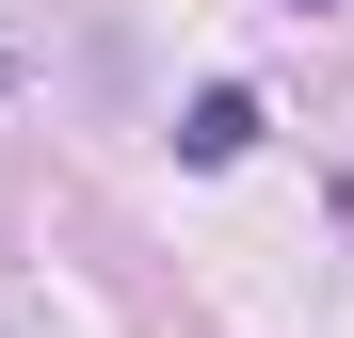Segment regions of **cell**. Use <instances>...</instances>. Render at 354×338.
Instances as JSON below:
<instances>
[{
	"label": "cell",
	"instance_id": "cell-1",
	"mask_svg": "<svg viewBox=\"0 0 354 338\" xmlns=\"http://www.w3.org/2000/svg\"><path fill=\"white\" fill-rule=\"evenodd\" d=\"M242 145H258V81H209L177 113V161H242Z\"/></svg>",
	"mask_w": 354,
	"mask_h": 338
},
{
	"label": "cell",
	"instance_id": "cell-2",
	"mask_svg": "<svg viewBox=\"0 0 354 338\" xmlns=\"http://www.w3.org/2000/svg\"><path fill=\"white\" fill-rule=\"evenodd\" d=\"M290 17H338V0H290Z\"/></svg>",
	"mask_w": 354,
	"mask_h": 338
}]
</instances>
